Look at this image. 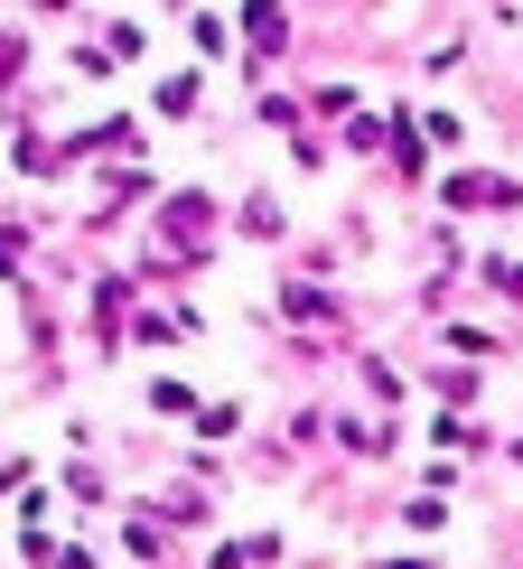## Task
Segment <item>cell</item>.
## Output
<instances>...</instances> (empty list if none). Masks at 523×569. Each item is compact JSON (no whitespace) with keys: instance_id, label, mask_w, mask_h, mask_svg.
Wrapping results in <instances>:
<instances>
[{"instance_id":"cell-1","label":"cell","mask_w":523,"mask_h":569,"mask_svg":"<svg viewBox=\"0 0 523 569\" xmlns=\"http://www.w3.org/2000/svg\"><path fill=\"white\" fill-rule=\"evenodd\" d=\"M448 206H495L505 216V206H523V187L514 178H448Z\"/></svg>"}]
</instances>
